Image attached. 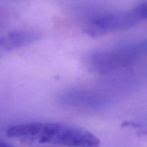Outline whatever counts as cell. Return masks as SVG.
I'll return each instance as SVG.
<instances>
[{"instance_id": "1", "label": "cell", "mask_w": 147, "mask_h": 147, "mask_svg": "<svg viewBox=\"0 0 147 147\" xmlns=\"http://www.w3.org/2000/svg\"><path fill=\"white\" fill-rule=\"evenodd\" d=\"M9 137L25 142H37L64 147H99L100 142L90 132L71 125L60 123H22L9 126Z\"/></svg>"}, {"instance_id": "2", "label": "cell", "mask_w": 147, "mask_h": 147, "mask_svg": "<svg viewBox=\"0 0 147 147\" xmlns=\"http://www.w3.org/2000/svg\"><path fill=\"white\" fill-rule=\"evenodd\" d=\"M146 50L147 44L121 45L96 52L90 57L89 64L95 72L106 74L132 65Z\"/></svg>"}, {"instance_id": "3", "label": "cell", "mask_w": 147, "mask_h": 147, "mask_svg": "<svg viewBox=\"0 0 147 147\" xmlns=\"http://www.w3.org/2000/svg\"><path fill=\"white\" fill-rule=\"evenodd\" d=\"M139 21L133 11L106 13L93 17L85 28V32L93 37L131 28Z\"/></svg>"}, {"instance_id": "4", "label": "cell", "mask_w": 147, "mask_h": 147, "mask_svg": "<svg viewBox=\"0 0 147 147\" xmlns=\"http://www.w3.org/2000/svg\"><path fill=\"white\" fill-rule=\"evenodd\" d=\"M60 102L67 106L81 109H98L111 102L106 95L90 90H71L60 96Z\"/></svg>"}, {"instance_id": "5", "label": "cell", "mask_w": 147, "mask_h": 147, "mask_svg": "<svg viewBox=\"0 0 147 147\" xmlns=\"http://www.w3.org/2000/svg\"><path fill=\"white\" fill-rule=\"evenodd\" d=\"M41 38V34L32 31H14L0 37V47L11 50L28 45Z\"/></svg>"}, {"instance_id": "6", "label": "cell", "mask_w": 147, "mask_h": 147, "mask_svg": "<svg viewBox=\"0 0 147 147\" xmlns=\"http://www.w3.org/2000/svg\"><path fill=\"white\" fill-rule=\"evenodd\" d=\"M134 13L139 20H147V3H142L133 9Z\"/></svg>"}, {"instance_id": "7", "label": "cell", "mask_w": 147, "mask_h": 147, "mask_svg": "<svg viewBox=\"0 0 147 147\" xmlns=\"http://www.w3.org/2000/svg\"><path fill=\"white\" fill-rule=\"evenodd\" d=\"M0 147H14V146H11V145L9 144H7V143H6V142L0 141Z\"/></svg>"}, {"instance_id": "8", "label": "cell", "mask_w": 147, "mask_h": 147, "mask_svg": "<svg viewBox=\"0 0 147 147\" xmlns=\"http://www.w3.org/2000/svg\"><path fill=\"white\" fill-rule=\"evenodd\" d=\"M46 147H48V146H46Z\"/></svg>"}]
</instances>
